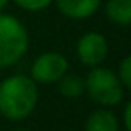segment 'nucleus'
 Instances as JSON below:
<instances>
[{"label": "nucleus", "instance_id": "obj_5", "mask_svg": "<svg viewBox=\"0 0 131 131\" xmlns=\"http://www.w3.org/2000/svg\"><path fill=\"white\" fill-rule=\"evenodd\" d=\"M75 54L84 67H101L102 61L108 58V40L104 34L97 31L84 32L75 45Z\"/></svg>", "mask_w": 131, "mask_h": 131}, {"label": "nucleus", "instance_id": "obj_10", "mask_svg": "<svg viewBox=\"0 0 131 131\" xmlns=\"http://www.w3.org/2000/svg\"><path fill=\"white\" fill-rule=\"evenodd\" d=\"M13 2L24 9V11H31V13H38V11H43L47 9L54 0H13Z\"/></svg>", "mask_w": 131, "mask_h": 131}, {"label": "nucleus", "instance_id": "obj_12", "mask_svg": "<svg viewBox=\"0 0 131 131\" xmlns=\"http://www.w3.org/2000/svg\"><path fill=\"white\" fill-rule=\"evenodd\" d=\"M122 117H124V131H131V104L124 106Z\"/></svg>", "mask_w": 131, "mask_h": 131}, {"label": "nucleus", "instance_id": "obj_7", "mask_svg": "<svg viewBox=\"0 0 131 131\" xmlns=\"http://www.w3.org/2000/svg\"><path fill=\"white\" fill-rule=\"evenodd\" d=\"M118 126L120 124L117 115L108 108H101L88 115L84 122V131H118Z\"/></svg>", "mask_w": 131, "mask_h": 131}, {"label": "nucleus", "instance_id": "obj_9", "mask_svg": "<svg viewBox=\"0 0 131 131\" xmlns=\"http://www.w3.org/2000/svg\"><path fill=\"white\" fill-rule=\"evenodd\" d=\"M58 92L65 99H77L84 93V81L77 74H65L58 83Z\"/></svg>", "mask_w": 131, "mask_h": 131}, {"label": "nucleus", "instance_id": "obj_6", "mask_svg": "<svg viewBox=\"0 0 131 131\" xmlns=\"http://www.w3.org/2000/svg\"><path fill=\"white\" fill-rule=\"evenodd\" d=\"M102 0H54L59 13L70 20H86L93 16Z\"/></svg>", "mask_w": 131, "mask_h": 131}, {"label": "nucleus", "instance_id": "obj_3", "mask_svg": "<svg viewBox=\"0 0 131 131\" xmlns=\"http://www.w3.org/2000/svg\"><path fill=\"white\" fill-rule=\"evenodd\" d=\"M83 81H84V92H88L92 101H95L102 108L117 106L124 99L126 88L120 84L117 74L111 68L93 67L90 68V72Z\"/></svg>", "mask_w": 131, "mask_h": 131}, {"label": "nucleus", "instance_id": "obj_4", "mask_svg": "<svg viewBox=\"0 0 131 131\" xmlns=\"http://www.w3.org/2000/svg\"><path fill=\"white\" fill-rule=\"evenodd\" d=\"M68 72V59L59 52H43L31 65V79L40 84H54Z\"/></svg>", "mask_w": 131, "mask_h": 131}, {"label": "nucleus", "instance_id": "obj_1", "mask_svg": "<svg viewBox=\"0 0 131 131\" xmlns=\"http://www.w3.org/2000/svg\"><path fill=\"white\" fill-rule=\"evenodd\" d=\"M38 104V86L25 74H13L0 83V115L20 122L32 115Z\"/></svg>", "mask_w": 131, "mask_h": 131}, {"label": "nucleus", "instance_id": "obj_11", "mask_svg": "<svg viewBox=\"0 0 131 131\" xmlns=\"http://www.w3.org/2000/svg\"><path fill=\"white\" fill-rule=\"evenodd\" d=\"M115 74H117V77H118V81L124 88H131V58L129 56H126L120 61L118 72H115Z\"/></svg>", "mask_w": 131, "mask_h": 131}, {"label": "nucleus", "instance_id": "obj_8", "mask_svg": "<svg viewBox=\"0 0 131 131\" xmlns=\"http://www.w3.org/2000/svg\"><path fill=\"white\" fill-rule=\"evenodd\" d=\"M106 16L115 25H129L131 24V0H108L104 6Z\"/></svg>", "mask_w": 131, "mask_h": 131}, {"label": "nucleus", "instance_id": "obj_13", "mask_svg": "<svg viewBox=\"0 0 131 131\" xmlns=\"http://www.w3.org/2000/svg\"><path fill=\"white\" fill-rule=\"evenodd\" d=\"M7 4H9V0H0V13L7 7Z\"/></svg>", "mask_w": 131, "mask_h": 131}, {"label": "nucleus", "instance_id": "obj_2", "mask_svg": "<svg viewBox=\"0 0 131 131\" xmlns=\"http://www.w3.org/2000/svg\"><path fill=\"white\" fill-rule=\"evenodd\" d=\"M29 49V32L13 15L0 13V68L18 63Z\"/></svg>", "mask_w": 131, "mask_h": 131}]
</instances>
